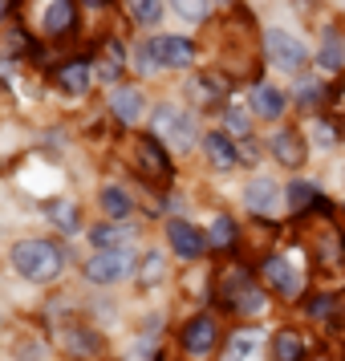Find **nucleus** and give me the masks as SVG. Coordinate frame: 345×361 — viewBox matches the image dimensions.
<instances>
[{
	"label": "nucleus",
	"instance_id": "f257e3e1",
	"mask_svg": "<svg viewBox=\"0 0 345 361\" xmlns=\"http://www.w3.org/2000/svg\"><path fill=\"white\" fill-rule=\"evenodd\" d=\"M8 260H13V268H17L25 280L45 284V280H57L61 264H66V252L53 244V240H20V244L8 252Z\"/></svg>",
	"mask_w": 345,
	"mask_h": 361
},
{
	"label": "nucleus",
	"instance_id": "473e14b6",
	"mask_svg": "<svg viewBox=\"0 0 345 361\" xmlns=\"http://www.w3.org/2000/svg\"><path fill=\"white\" fill-rule=\"evenodd\" d=\"M90 4H106V0H90Z\"/></svg>",
	"mask_w": 345,
	"mask_h": 361
},
{
	"label": "nucleus",
	"instance_id": "4468645a",
	"mask_svg": "<svg viewBox=\"0 0 345 361\" xmlns=\"http://www.w3.org/2000/svg\"><path fill=\"white\" fill-rule=\"evenodd\" d=\"M73 20H78V13H73V0H49L45 4V33L53 37H66L69 29H73Z\"/></svg>",
	"mask_w": 345,
	"mask_h": 361
},
{
	"label": "nucleus",
	"instance_id": "f3484780",
	"mask_svg": "<svg viewBox=\"0 0 345 361\" xmlns=\"http://www.w3.org/2000/svg\"><path fill=\"white\" fill-rule=\"evenodd\" d=\"M94 82V66L90 61H69V66L57 69V85H66L69 94H85Z\"/></svg>",
	"mask_w": 345,
	"mask_h": 361
},
{
	"label": "nucleus",
	"instance_id": "5701e85b",
	"mask_svg": "<svg viewBox=\"0 0 345 361\" xmlns=\"http://www.w3.org/2000/svg\"><path fill=\"white\" fill-rule=\"evenodd\" d=\"M272 195H277V183L272 179H256L252 187H248V203H252V212H264V207L272 203Z\"/></svg>",
	"mask_w": 345,
	"mask_h": 361
},
{
	"label": "nucleus",
	"instance_id": "2f4dec72",
	"mask_svg": "<svg viewBox=\"0 0 345 361\" xmlns=\"http://www.w3.org/2000/svg\"><path fill=\"white\" fill-rule=\"evenodd\" d=\"M4 13H8V0H0V20H4Z\"/></svg>",
	"mask_w": 345,
	"mask_h": 361
},
{
	"label": "nucleus",
	"instance_id": "7ed1b4c3",
	"mask_svg": "<svg viewBox=\"0 0 345 361\" xmlns=\"http://www.w3.org/2000/svg\"><path fill=\"white\" fill-rule=\"evenodd\" d=\"M150 126H155L159 142H167V147H175V150H187L195 142V118L187 114V110H179V106H171V102L155 106Z\"/></svg>",
	"mask_w": 345,
	"mask_h": 361
},
{
	"label": "nucleus",
	"instance_id": "7c9ffc66",
	"mask_svg": "<svg viewBox=\"0 0 345 361\" xmlns=\"http://www.w3.org/2000/svg\"><path fill=\"white\" fill-rule=\"evenodd\" d=\"M224 118H228V130H231V134H252V122H248L240 110H228Z\"/></svg>",
	"mask_w": 345,
	"mask_h": 361
},
{
	"label": "nucleus",
	"instance_id": "aec40b11",
	"mask_svg": "<svg viewBox=\"0 0 345 361\" xmlns=\"http://www.w3.org/2000/svg\"><path fill=\"white\" fill-rule=\"evenodd\" d=\"M102 212L110 215V219H126L131 215V195L122 187H106L102 191Z\"/></svg>",
	"mask_w": 345,
	"mask_h": 361
},
{
	"label": "nucleus",
	"instance_id": "4be33fe9",
	"mask_svg": "<svg viewBox=\"0 0 345 361\" xmlns=\"http://www.w3.org/2000/svg\"><path fill=\"white\" fill-rule=\"evenodd\" d=\"M126 8H131L134 25H155L163 13V0H126Z\"/></svg>",
	"mask_w": 345,
	"mask_h": 361
},
{
	"label": "nucleus",
	"instance_id": "c85d7f7f",
	"mask_svg": "<svg viewBox=\"0 0 345 361\" xmlns=\"http://www.w3.org/2000/svg\"><path fill=\"white\" fill-rule=\"evenodd\" d=\"M333 305H337L333 296H313L309 300V317L313 321H329V317H333Z\"/></svg>",
	"mask_w": 345,
	"mask_h": 361
},
{
	"label": "nucleus",
	"instance_id": "9b49d317",
	"mask_svg": "<svg viewBox=\"0 0 345 361\" xmlns=\"http://www.w3.org/2000/svg\"><path fill=\"white\" fill-rule=\"evenodd\" d=\"M203 150H207V163L219 166V171H231V166L240 163V150L231 147V138L228 134H219V130L203 134Z\"/></svg>",
	"mask_w": 345,
	"mask_h": 361
},
{
	"label": "nucleus",
	"instance_id": "393cba45",
	"mask_svg": "<svg viewBox=\"0 0 345 361\" xmlns=\"http://www.w3.org/2000/svg\"><path fill=\"white\" fill-rule=\"evenodd\" d=\"M171 8H175L183 20H207V13H212L207 0H171Z\"/></svg>",
	"mask_w": 345,
	"mask_h": 361
},
{
	"label": "nucleus",
	"instance_id": "ddd939ff",
	"mask_svg": "<svg viewBox=\"0 0 345 361\" xmlns=\"http://www.w3.org/2000/svg\"><path fill=\"white\" fill-rule=\"evenodd\" d=\"M110 110H114L118 122H134V118H143V94H138L134 85H114Z\"/></svg>",
	"mask_w": 345,
	"mask_h": 361
},
{
	"label": "nucleus",
	"instance_id": "c756f323",
	"mask_svg": "<svg viewBox=\"0 0 345 361\" xmlns=\"http://www.w3.org/2000/svg\"><path fill=\"white\" fill-rule=\"evenodd\" d=\"M321 66L325 69H341V45H337V37H329L325 49H321Z\"/></svg>",
	"mask_w": 345,
	"mask_h": 361
},
{
	"label": "nucleus",
	"instance_id": "0eeeda50",
	"mask_svg": "<svg viewBox=\"0 0 345 361\" xmlns=\"http://www.w3.org/2000/svg\"><path fill=\"white\" fill-rule=\"evenodd\" d=\"M167 240H171V247H175V256L179 260H199L203 252H207V235L199 228H191V224H183V219H171L167 224Z\"/></svg>",
	"mask_w": 345,
	"mask_h": 361
},
{
	"label": "nucleus",
	"instance_id": "20e7f679",
	"mask_svg": "<svg viewBox=\"0 0 345 361\" xmlns=\"http://www.w3.org/2000/svg\"><path fill=\"white\" fill-rule=\"evenodd\" d=\"M195 61V45L183 41V37H155L143 45V73H155V69H187Z\"/></svg>",
	"mask_w": 345,
	"mask_h": 361
},
{
	"label": "nucleus",
	"instance_id": "9d476101",
	"mask_svg": "<svg viewBox=\"0 0 345 361\" xmlns=\"http://www.w3.org/2000/svg\"><path fill=\"white\" fill-rule=\"evenodd\" d=\"M138 166H143V175L150 179H171V159H167V150L159 147V138L150 134V138H138Z\"/></svg>",
	"mask_w": 345,
	"mask_h": 361
},
{
	"label": "nucleus",
	"instance_id": "39448f33",
	"mask_svg": "<svg viewBox=\"0 0 345 361\" xmlns=\"http://www.w3.org/2000/svg\"><path fill=\"white\" fill-rule=\"evenodd\" d=\"M264 53H268V61L284 73H301V69L309 66V49L296 41L293 33H284V29H268L264 33Z\"/></svg>",
	"mask_w": 345,
	"mask_h": 361
},
{
	"label": "nucleus",
	"instance_id": "a878e982",
	"mask_svg": "<svg viewBox=\"0 0 345 361\" xmlns=\"http://www.w3.org/2000/svg\"><path fill=\"white\" fill-rule=\"evenodd\" d=\"M163 276V256H159V252H147V256H143V264H138V284H155V280Z\"/></svg>",
	"mask_w": 345,
	"mask_h": 361
},
{
	"label": "nucleus",
	"instance_id": "cd10ccee",
	"mask_svg": "<svg viewBox=\"0 0 345 361\" xmlns=\"http://www.w3.org/2000/svg\"><path fill=\"white\" fill-rule=\"evenodd\" d=\"M49 219H53V224H57L61 231H78V228H82V219H78V207H73V203H61V207H53Z\"/></svg>",
	"mask_w": 345,
	"mask_h": 361
},
{
	"label": "nucleus",
	"instance_id": "1a4fd4ad",
	"mask_svg": "<svg viewBox=\"0 0 345 361\" xmlns=\"http://www.w3.org/2000/svg\"><path fill=\"white\" fill-rule=\"evenodd\" d=\"M264 280H268V288L284 300H293L301 296V276H296V268L284 256H272V260H264Z\"/></svg>",
	"mask_w": 345,
	"mask_h": 361
},
{
	"label": "nucleus",
	"instance_id": "412c9836",
	"mask_svg": "<svg viewBox=\"0 0 345 361\" xmlns=\"http://www.w3.org/2000/svg\"><path fill=\"white\" fill-rule=\"evenodd\" d=\"M252 349H256V337H252L248 329H240V333H231V341H228V349L219 353V361H244Z\"/></svg>",
	"mask_w": 345,
	"mask_h": 361
},
{
	"label": "nucleus",
	"instance_id": "f8f14e48",
	"mask_svg": "<svg viewBox=\"0 0 345 361\" xmlns=\"http://www.w3.org/2000/svg\"><path fill=\"white\" fill-rule=\"evenodd\" d=\"M131 235H134V228L126 219H110V224H102V228L90 231V244L98 247V252H110V247H122Z\"/></svg>",
	"mask_w": 345,
	"mask_h": 361
},
{
	"label": "nucleus",
	"instance_id": "b1692460",
	"mask_svg": "<svg viewBox=\"0 0 345 361\" xmlns=\"http://www.w3.org/2000/svg\"><path fill=\"white\" fill-rule=\"evenodd\" d=\"M207 240H212L215 247H231L236 244V224H231L228 215H215L212 231H207Z\"/></svg>",
	"mask_w": 345,
	"mask_h": 361
},
{
	"label": "nucleus",
	"instance_id": "f03ea898",
	"mask_svg": "<svg viewBox=\"0 0 345 361\" xmlns=\"http://www.w3.org/2000/svg\"><path fill=\"white\" fill-rule=\"evenodd\" d=\"M219 305L228 312H240V317H260L268 309V293L260 284H252L244 268H231L228 276L219 280Z\"/></svg>",
	"mask_w": 345,
	"mask_h": 361
},
{
	"label": "nucleus",
	"instance_id": "dca6fc26",
	"mask_svg": "<svg viewBox=\"0 0 345 361\" xmlns=\"http://www.w3.org/2000/svg\"><path fill=\"white\" fill-rule=\"evenodd\" d=\"M252 110L260 118H280L284 114V94H280L277 85H252Z\"/></svg>",
	"mask_w": 345,
	"mask_h": 361
},
{
	"label": "nucleus",
	"instance_id": "6e6552de",
	"mask_svg": "<svg viewBox=\"0 0 345 361\" xmlns=\"http://www.w3.org/2000/svg\"><path fill=\"white\" fill-rule=\"evenodd\" d=\"M179 341H183V349H187L191 357H207V353L215 349V321L207 317V312H199V317H191V321L183 325Z\"/></svg>",
	"mask_w": 345,
	"mask_h": 361
},
{
	"label": "nucleus",
	"instance_id": "a211bd4d",
	"mask_svg": "<svg viewBox=\"0 0 345 361\" xmlns=\"http://www.w3.org/2000/svg\"><path fill=\"white\" fill-rule=\"evenodd\" d=\"M305 337L296 333V329H280L277 337H272V357L277 361H305Z\"/></svg>",
	"mask_w": 345,
	"mask_h": 361
},
{
	"label": "nucleus",
	"instance_id": "423d86ee",
	"mask_svg": "<svg viewBox=\"0 0 345 361\" xmlns=\"http://www.w3.org/2000/svg\"><path fill=\"white\" fill-rule=\"evenodd\" d=\"M131 272H134V252L131 247L98 252V256H90V264H85V280H94V284H114V280L131 276Z\"/></svg>",
	"mask_w": 345,
	"mask_h": 361
},
{
	"label": "nucleus",
	"instance_id": "6ab92c4d",
	"mask_svg": "<svg viewBox=\"0 0 345 361\" xmlns=\"http://www.w3.org/2000/svg\"><path fill=\"white\" fill-rule=\"evenodd\" d=\"M289 212L293 215H309L321 207V195H317V187L313 183H289Z\"/></svg>",
	"mask_w": 345,
	"mask_h": 361
},
{
	"label": "nucleus",
	"instance_id": "bb28decb",
	"mask_svg": "<svg viewBox=\"0 0 345 361\" xmlns=\"http://www.w3.org/2000/svg\"><path fill=\"white\" fill-rule=\"evenodd\" d=\"M122 61H126V57H122V45H114V41H110V45H106V61L98 66V73L106 78V82H118V69H122Z\"/></svg>",
	"mask_w": 345,
	"mask_h": 361
},
{
	"label": "nucleus",
	"instance_id": "2eb2a0df",
	"mask_svg": "<svg viewBox=\"0 0 345 361\" xmlns=\"http://www.w3.org/2000/svg\"><path fill=\"white\" fill-rule=\"evenodd\" d=\"M272 154H277V163H284V166H301L305 163V142H301V134L277 130L272 134Z\"/></svg>",
	"mask_w": 345,
	"mask_h": 361
}]
</instances>
